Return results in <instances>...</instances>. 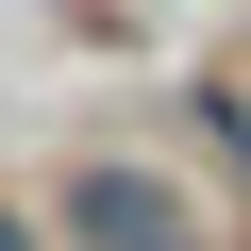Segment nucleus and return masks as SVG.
Instances as JSON below:
<instances>
[{
  "instance_id": "obj_1",
  "label": "nucleus",
  "mask_w": 251,
  "mask_h": 251,
  "mask_svg": "<svg viewBox=\"0 0 251 251\" xmlns=\"http://www.w3.org/2000/svg\"><path fill=\"white\" fill-rule=\"evenodd\" d=\"M34 218H50V251H218L201 184H184V168H151V151H67Z\"/></svg>"
},
{
  "instance_id": "obj_2",
  "label": "nucleus",
  "mask_w": 251,
  "mask_h": 251,
  "mask_svg": "<svg viewBox=\"0 0 251 251\" xmlns=\"http://www.w3.org/2000/svg\"><path fill=\"white\" fill-rule=\"evenodd\" d=\"M184 117H201V151H218V184H234V218H251V67H218V84H201Z\"/></svg>"
},
{
  "instance_id": "obj_3",
  "label": "nucleus",
  "mask_w": 251,
  "mask_h": 251,
  "mask_svg": "<svg viewBox=\"0 0 251 251\" xmlns=\"http://www.w3.org/2000/svg\"><path fill=\"white\" fill-rule=\"evenodd\" d=\"M0 251H50V218H34V201H0Z\"/></svg>"
}]
</instances>
